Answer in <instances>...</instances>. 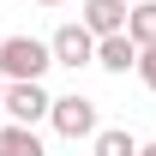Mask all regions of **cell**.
<instances>
[{"instance_id":"1","label":"cell","mask_w":156,"mask_h":156,"mask_svg":"<svg viewBox=\"0 0 156 156\" xmlns=\"http://www.w3.org/2000/svg\"><path fill=\"white\" fill-rule=\"evenodd\" d=\"M48 66H54L48 42H36V36H0V78H6V84H42Z\"/></svg>"},{"instance_id":"2","label":"cell","mask_w":156,"mask_h":156,"mask_svg":"<svg viewBox=\"0 0 156 156\" xmlns=\"http://www.w3.org/2000/svg\"><path fill=\"white\" fill-rule=\"evenodd\" d=\"M48 120H54V132H60V138H96V126H102V120H96V102L78 96V90L48 102Z\"/></svg>"},{"instance_id":"3","label":"cell","mask_w":156,"mask_h":156,"mask_svg":"<svg viewBox=\"0 0 156 156\" xmlns=\"http://www.w3.org/2000/svg\"><path fill=\"white\" fill-rule=\"evenodd\" d=\"M48 90L42 84H6L0 90V114L12 120V126H36V120H48Z\"/></svg>"},{"instance_id":"4","label":"cell","mask_w":156,"mask_h":156,"mask_svg":"<svg viewBox=\"0 0 156 156\" xmlns=\"http://www.w3.org/2000/svg\"><path fill=\"white\" fill-rule=\"evenodd\" d=\"M48 54H54V66H90V60H96V36H90V30H84V24H60L54 36H48Z\"/></svg>"},{"instance_id":"5","label":"cell","mask_w":156,"mask_h":156,"mask_svg":"<svg viewBox=\"0 0 156 156\" xmlns=\"http://www.w3.org/2000/svg\"><path fill=\"white\" fill-rule=\"evenodd\" d=\"M78 24H84L90 36H120V30H126V0H84Z\"/></svg>"},{"instance_id":"6","label":"cell","mask_w":156,"mask_h":156,"mask_svg":"<svg viewBox=\"0 0 156 156\" xmlns=\"http://www.w3.org/2000/svg\"><path fill=\"white\" fill-rule=\"evenodd\" d=\"M90 66H102V72H132L138 66V48H132V36L120 30V36H96V60Z\"/></svg>"},{"instance_id":"7","label":"cell","mask_w":156,"mask_h":156,"mask_svg":"<svg viewBox=\"0 0 156 156\" xmlns=\"http://www.w3.org/2000/svg\"><path fill=\"white\" fill-rule=\"evenodd\" d=\"M126 36H132V48H156V0L126 6Z\"/></svg>"},{"instance_id":"8","label":"cell","mask_w":156,"mask_h":156,"mask_svg":"<svg viewBox=\"0 0 156 156\" xmlns=\"http://www.w3.org/2000/svg\"><path fill=\"white\" fill-rule=\"evenodd\" d=\"M90 156H138V138L126 132V126H96V138H90Z\"/></svg>"},{"instance_id":"9","label":"cell","mask_w":156,"mask_h":156,"mask_svg":"<svg viewBox=\"0 0 156 156\" xmlns=\"http://www.w3.org/2000/svg\"><path fill=\"white\" fill-rule=\"evenodd\" d=\"M0 156H42V138H36V126H0Z\"/></svg>"},{"instance_id":"10","label":"cell","mask_w":156,"mask_h":156,"mask_svg":"<svg viewBox=\"0 0 156 156\" xmlns=\"http://www.w3.org/2000/svg\"><path fill=\"white\" fill-rule=\"evenodd\" d=\"M132 72H138V78L156 90V48H138V66H132Z\"/></svg>"},{"instance_id":"11","label":"cell","mask_w":156,"mask_h":156,"mask_svg":"<svg viewBox=\"0 0 156 156\" xmlns=\"http://www.w3.org/2000/svg\"><path fill=\"white\" fill-rule=\"evenodd\" d=\"M138 156H156V144H138Z\"/></svg>"},{"instance_id":"12","label":"cell","mask_w":156,"mask_h":156,"mask_svg":"<svg viewBox=\"0 0 156 156\" xmlns=\"http://www.w3.org/2000/svg\"><path fill=\"white\" fill-rule=\"evenodd\" d=\"M36 6H60V0H36Z\"/></svg>"},{"instance_id":"13","label":"cell","mask_w":156,"mask_h":156,"mask_svg":"<svg viewBox=\"0 0 156 156\" xmlns=\"http://www.w3.org/2000/svg\"><path fill=\"white\" fill-rule=\"evenodd\" d=\"M0 90H6V78H0Z\"/></svg>"},{"instance_id":"14","label":"cell","mask_w":156,"mask_h":156,"mask_svg":"<svg viewBox=\"0 0 156 156\" xmlns=\"http://www.w3.org/2000/svg\"><path fill=\"white\" fill-rule=\"evenodd\" d=\"M126 6H138V0H126Z\"/></svg>"}]
</instances>
